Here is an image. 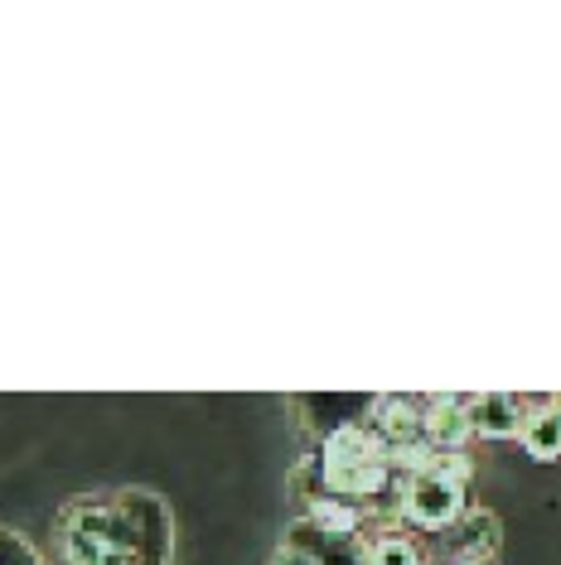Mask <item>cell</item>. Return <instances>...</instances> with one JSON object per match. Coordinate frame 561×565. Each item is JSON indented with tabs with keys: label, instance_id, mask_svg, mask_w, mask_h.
<instances>
[{
	"label": "cell",
	"instance_id": "cell-1",
	"mask_svg": "<svg viewBox=\"0 0 561 565\" xmlns=\"http://www.w3.org/2000/svg\"><path fill=\"white\" fill-rule=\"evenodd\" d=\"M131 522L136 532V565H170L174 556V518L165 508L160 493H146V488H126V493L112 503Z\"/></svg>",
	"mask_w": 561,
	"mask_h": 565
},
{
	"label": "cell",
	"instance_id": "cell-2",
	"mask_svg": "<svg viewBox=\"0 0 561 565\" xmlns=\"http://www.w3.org/2000/svg\"><path fill=\"white\" fill-rule=\"evenodd\" d=\"M465 483L455 479H441V473H416V479H406V508L402 518L416 522V526H431V532H451L455 522L465 518Z\"/></svg>",
	"mask_w": 561,
	"mask_h": 565
},
{
	"label": "cell",
	"instance_id": "cell-3",
	"mask_svg": "<svg viewBox=\"0 0 561 565\" xmlns=\"http://www.w3.org/2000/svg\"><path fill=\"white\" fill-rule=\"evenodd\" d=\"M368 426L378 430V440L392 449H412V445H431L426 440V402H406V396H378L368 406Z\"/></svg>",
	"mask_w": 561,
	"mask_h": 565
},
{
	"label": "cell",
	"instance_id": "cell-4",
	"mask_svg": "<svg viewBox=\"0 0 561 565\" xmlns=\"http://www.w3.org/2000/svg\"><path fill=\"white\" fill-rule=\"evenodd\" d=\"M107 526L112 508L73 503L63 512V556H68V565H97L102 551H107Z\"/></svg>",
	"mask_w": 561,
	"mask_h": 565
},
{
	"label": "cell",
	"instance_id": "cell-5",
	"mask_svg": "<svg viewBox=\"0 0 561 565\" xmlns=\"http://www.w3.org/2000/svg\"><path fill=\"white\" fill-rule=\"evenodd\" d=\"M522 416H528V406H522L514 392L469 396V426H475V435H484V440H514V435H522Z\"/></svg>",
	"mask_w": 561,
	"mask_h": 565
},
{
	"label": "cell",
	"instance_id": "cell-6",
	"mask_svg": "<svg viewBox=\"0 0 561 565\" xmlns=\"http://www.w3.org/2000/svg\"><path fill=\"white\" fill-rule=\"evenodd\" d=\"M475 426H469V396H431L426 402V440L436 449H465Z\"/></svg>",
	"mask_w": 561,
	"mask_h": 565
},
{
	"label": "cell",
	"instance_id": "cell-7",
	"mask_svg": "<svg viewBox=\"0 0 561 565\" xmlns=\"http://www.w3.org/2000/svg\"><path fill=\"white\" fill-rule=\"evenodd\" d=\"M451 546L461 565H479L484 556H494L499 551V518H494L489 508H469L461 522L451 526Z\"/></svg>",
	"mask_w": 561,
	"mask_h": 565
},
{
	"label": "cell",
	"instance_id": "cell-8",
	"mask_svg": "<svg viewBox=\"0 0 561 565\" xmlns=\"http://www.w3.org/2000/svg\"><path fill=\"white\" fill-rule=\"evenodd\" d=\"M522 449H528L538 465H552V459H561V411L552 402L542 406H528V416H522Z\"/></svg>",
	"mask_w": 561,
	"mask_h": 565
},
{
	"label": "cell",
	"instance_id": "cell-9",
	"mask_svg": "<svg viewBox=\"0 0 561 565\" xmlns=\"http://www.w3.org/2000/svg\"><path fill=\"white\" fill-rule=\"evenodd\" d=\"M335 542H339V536H329L325 526L315 522L310 512H305V518H296V522L286 526V542H280V546H286V551H300V556H310V561H320Z\"/></svg>",
	"mask_w": 561,
	"mask_h": 565
},
{
	"label": "cell",
	"instance_id": "cell-10",
	"mask_svg": "<svg viewBox=\"0 0 561 565\" xmlns=\"http://www.w3.org/2000/svg\"><path fill=\"white\" fill-rule=\"evenodd\" d=\"M368 565H426V561L406 536H378V542H368Z\"/></svg>",
	"mask_w": 561,
	"mask_h": 565
},
{
	"label": "cell",
	"instance_id": "cell-11",
	"mask_svg": "<svg viewBox=\"0 0 561 565\" xmlns=\"http://www.w3.org/2000/svg\"><path fill=\"white\" fill-rule=\"evenodd\" d=\"M0 565H44V556L24 542L20 532H10V526H0Z\"/></svg>",
	"mask_w": 561,
	"mask_h": 565
},
{
	"label": "cell",
	"instance_id": "cell-12",
	"mask_svg": "<svg viewBox=\"0 0 561 565\" xmlns=\"http://www.w3.org/2000/svg\"><path fill=\"white\" fill-rule=\"evenodd\" d=\"M431 473H441V479H455V483H469L475 465H469L465 449H436V459H431Z\"/></svg>",
	"mask_w": 561,
	"mask_h": 565
},
{
	"label": "cell",
	"instance_id": "cell-13",
	"mask_svg": "<svg viewBox=\"0 0 561 565\" xmlns=\"http://www.w3.org/2000/svg\"><path fill=\"white\" fill-rule=\"evenodd\" d=\"M320 565H368V542H335L320 556Z\"/></svg>",
	"mask_w": 561,
	"mask_h": 565
},
{
	"label": "cell",
	"instance_id": "cell-14",
	"mask_svg": "<svg viewBox=\"0 0 561 565\" xmlns=\"http://www.w3.org/2000/svg\"><path fill=\"white\" fill-rule=\"evenodd\" d=\"M272 565H320V561H310V556H300V551H286V546H280Z\"/></svg>",
	"mask_w": 561,
	"mask_h": 565
},
{
	"label": "cell",
	"instance_id": "cell-15",
	"mask_svg": "<svg viewBox=\"0 0 561 565\" xmlns=\"http://www.w3.org/2000/svg\"><path fill=\"white\" fill-rule=\"evenodd\" d=\"M97 565H136V556H131V551H102Z\"/></svg>",
	"mask_w": 561,
	"mask_h": 565
},
{
	"label": "cell",
	"instance_id": "cell-16",
	"mask_svg": "<svg viewBox=\"0 0 561 565\" xmlns=\"http://www.w3.org/2000/svg\"><path fill=\"white\" fill-rule=\"evenodd\" d=\"M552 406H557V411H561V392H557V396H552Z\"/></svg>",
	"mask_w": 561,
	"mask_h": 565
}]
</instances>
